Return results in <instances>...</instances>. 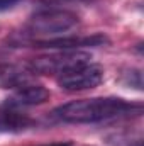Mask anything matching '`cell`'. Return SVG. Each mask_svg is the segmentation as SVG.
Segmentation results:
<instances>
[{"instance_id": "4", "label": "cell", "mask_w": 144, "mask_h": 146, "mask_svg": "<svg viewBox=\"0 0 144 146\" xmlns=\"http://www.w3.org/2000/svg\"><path fill=\"white\" fill-rule=\"evenodd\" d=\"M104 82V68L95 63H85L58 75V85L66 92L92 90Z\"/></svg>"}, {"instance_id": "6", "label": "cell", "mask_w": 144, "mask_h": 146, "mask_svg": "<svg viewBox=\"0 0 144 146\" xmlns=\"http://www.w3.org/2000/svg\"><path fill=\"white\" fill-rule=\"evenodd\" d=\"M32 126H34V119L26 112H22V109L9 102L0 104V133L17 134L31 129Z\"/></svg>"}, {"instance_id": "11", "label": "cell", "mask_w": 144, "mask_h": 146, "mask_svg": "<svg viewBox=\"0 0 144 146\" xmlns=\"http://www.w3.org/2000/svg\"><path fill=\"white\" fill-rule=\"evenodd\" d=\"M42 146H71V143H51V145H42Z\"/></svg>"}, {"instance_id": "8", "label": "cell", "mask_w": 144, "mask_h": 146, "mask_svg": "<svg viewBox=\"0 0 144 146\" xmlns=\"http://www.w3.org/2000/svg\"><path fill=\"white\" fill-rule=\"evenodd\" d=\"M51 97L49 90L42 85H36V83H29L24 85L20 88H17L14 92V95H10L5 102L22 109V107H32V106H41L44 102H48Z\"/></svg>"}, {"instance_id": "2", "label": "cell", "mask_w": 144, "mask_h": 146, "mask_svg": "<svg viewBox=\"0 0 144 146\" xmlns=\"http://www.w3.org/2000/svg\"><path fill=\"white\" fill-rule=\"evenodd\" d=\"M78 24V15L63 9H44L31 17L26 26V36L49 39L65 34Z\"/></svg>"}, {"instance_id": "10", "label": "cell", "mask_w": 144, "mask_h": 146, "mask_svg": "<svg viewBox=\"0 0 144 146\" xmlns=\"http://www.w3.org/2000/svg\"><path fill=\"white\" fill-rule=\"evenodd\" d=\"M20 0H0V10H7V9H12L15 3H19Z\"/></svg>"}, {"instance_id": "1", "label": "cell", "mask_w": 144, "mask_h": 146, "mask_svg": "<svg viewBox=\"0 0 144 146\" xmlns=\"http://www.w3.org/2000/svg\"><path fill=\"white\" fill-rule=\"evenodd\" d=\"M141 112H143L141 104H132L119 97H93L63 104L58 109H54L53 114L59 121L70 124H95Z\"/></svg>"}, {"instance_id": "3", "label": "cell", "mask_w": 144, "mask_h": 146, "mask_svg": "<svg viewBox=\"0 0 144 146\" xmlns=\"http://www.w3.org/2000/svg\"><path fill=\"white\" fill-rule=\"evenodd\" d=\"M92 54L80 49H63L34 58L27 66L34 75H61L80 65L90 63Z\"/></svg>"}, {"instance_id": "13", "label": "cell", "mask_w": 144, "mask_h": 146, "mask_svg": "<svg viewBox=\"0 0 144 146\" xmlns=\"http://www.w3.org/2000/svg\"><path fill=\"white\" fill-rule=\"evenodd\" d=\"M134 146H143V145H141V143H136V145H134Z\"/></svg>"}, {"instance_id": "12", "label": "cell", "mask_w": 144, "mask_h": 146, "mask_svg": "<svg viewBox=\"0 0 144 146\" xmlns=\"http://www.w3.org/2000/svg\"><path fill=\"white\" fill-rule=\"evenodd\" d=\"M80 2H93V0H80Z\"/></svg>"}, {"instance_id": "7", "label": "cell", "mask_w": 144, "mask_h": 146, "mask_svg": "<svg viewBox=\"0 0 144 146\" xmlns=\"http://www.w3.org/2000/svg\"><path fill=\"white\" fill-rule=\"evenodd\" d=\"M34 73L29 66L15 63H0V88L2 90H17L24 85L32 83Z\"/></svg>"}, {"instance_id": "9", "label": "cell", "mask_w": 144, "mask_h": 146, "mask_svg": "<svg viewBox=\"0 0 144 146\" xmlns=\"http://www.w3.org/2000/svg\"><path fill=\"white\" fill-rule=\"evenodd\" d=\"M122 82L127 87H134L136 90H143V75H141L139 70H129V72H126L124 76H122Z\"/></svg>"}, {"instance_id": "5", "label": "cell", "mask_w": 144, "mask_h": 146, "mask_svg": "<svg viewBox=\"0 0 144 146\" xmlns=\"http://www.w3.org/2000/svg\"><path fill=\"white\" fill-rule=\"evenodd\" d=\"M108 39L104 34H93V36H58L49 39H32L31 44L34 48H46V49H78L87 46H104Z\"/></svg>"}]
</instances>
